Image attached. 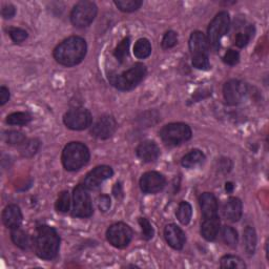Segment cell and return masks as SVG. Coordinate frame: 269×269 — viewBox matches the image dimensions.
<instances>
[{"instance_id":"24","label":"cell","mask_w":269,"mask_h":269,"mask_svg":"<svg viewBox=\"0 0 269 269\" xmlns=\"http://www.w3.org/2000/svg\"><path fill=\"white\" fill-rule=\"evenodd\" d=\"M243 242L244 248L247 252V255L251 256L255 254L256 247H257V233L254 227L247 226L243 233Z\"/></svg>"},{"instance_id":"10","label":"cell","mask_w":269,"mask_h":269,"mask_svg":"<svg viewBox=\"0 0 269 269\" xmlns=\"http://www.w3.org/2000/svg\"><path fill=\"white\" fill-rule=\"evenodd\" d=\"M63 122L73 130H82L88 128L92 123V115L86 109H72L63 117Z\"/></svg>"},{"instance_id":"40","label":"cell","mask_w":269,"mask_h":269,"mask_svg":"<svg viewBox=\"0 0 269 269\" xmlns=\"http://www.w3.org/2000/svg\"><path fill=\"white\" fill-rule=\"evenodd\" d=\"M223 61L228 65H235L240 61V54L234 49H228L223 57Z\"/></svg>"},{"instance_id":"7","label":"cell","mask_w":269,"mask_h":269,"mask_svg":"<svg viewBox=\"0 0 269 269\" xmlns=\"http://www.w3.org/2000/svg\"><path fill=\"white\" fill-rule=\"evenodd\" d=\"M97 12L98 8L93 2H80L71 13V21L76 28H87L94 21Z\"/></svg>"},{"instance_id":"1","label":"cell","mask_w":269,"mask_h":269,"mask_svg":"<svg viewBox=\"0 0 269 269\" xmlns=\"http://www.w3.org/2000/svg\"><path fill=\"white\" fill-rule=\"evenodd\" d=\"M88 45L86 40L78 36H72L63 40L54 49V58L64 66L79 64L87 55Z\"/></svg>"},{"instance_id":"29","label":"cell","mask_w":269,"mask_h":269,"mask_svg":"<svg viewBox=\"0 0 269 269\" xmlns=\"http://www.w3.org/2000/svg\"><path fill=\"white\" fill-rule=\"evenodd\" d=\"M222 240L230 247H235L238 244V232L230 226H224L221 230Z\"/></svg>"},{"instance_id":"15","label":"cell","mask_w":269,"mask_h":269,"mask_svg":"<svg viewBox=\"0 0 269 269\" xmlns=\"http://www.w3.org/2000/svg\"><path fill=\"white\" fill-rule=\"evenodd\" d=\"M164 237L166 242L174 249L180 250L183 248L185 242H186V237L183 230L177 226L176 224H168L164 228Z\"/></svg>"},{"instance_id":"6","label":"cell","mask_w":269,"mask_h":269,"mask_svg":"<svg viewBox=\"0 0 269 269\" xmlns=\"http://www.w3.org/2000/svg\"><path fill=\"white\" fill-rule=\"evenodd\" d=\"M192 128L187 124L170 123L161 129L160 137L168 145H179L189 141L192 138Z\"/></svg>"},{"instance_id":"31","label":"cell","mask_w":269,"mask_h":269,"mask_svg":"<svg viewBox=\"0 0 269 269\" xmlns=\"http://www.w3.org/2000/svg\"><path fill=\"white\" fill-rule=\"evenodd\" d=\"M40 147V142L36 139H32L29 141H25L21 144L20 147V153L23 157H32L35 155Z\"/></svg>"},{"instance_id":"44","label":"cell","mask_w":269,"mask_h":269,"mask_svg":"<svg viewBox=\"0 0 269 269\" xmlns=\"http://www.w3.org/2000/svg\"><path fill=\"white\" fill-rule=\"evenodd\" d=\"M113 193H114V195H115L116 198H119V197L122 195V186H121V184H120V183H117V184L115 185Z\"/></svg>"},{"instance_id":"27","label":"cell","mask_w":269,"mask_h":269,"mask_svg":"<svg viewBox=\"0 0 269 269\" xmlns=\"http://www.w3.org/2000/svg\"><path fill=\"white\" fill-rule=\"evenodd\" d=\"M32 121V116L29 113L17 112L8 116L7 123L10 125H26Z\"/></svg>"},{"instance_id":"17","label":"cell","mask_w":269,"mask_h":269,"mask_svg":"<svg viewBox=\"0 0 269 269\" xmlns=\"http://www.w3.org/2000/svg\"><path fill=\"white\" fill-rule=\"evenodd\" d=\"M242 211H243L242 202L239 198L235 197L229 198L225 202L222 208L224 218L231 222H238L242 217Z\"/></svg>"},{"instance_id":"45","label":"cell","mask_w":269,"mask_h":269,"mask_svg":"<svg viewBox=\"0 0 269 269\" xmlns=\"http://www.w3.org/2000/svg\"><path fill=\"white\" fill-rule=\"evenodd\" d=\"M232 190H233V185H232V183H231V182L226 183V191H227V193H231Z\"/></svg>"},{"instance_id":"42","label":"cell","mask_w":269,"mask_h":269,"mask_svg":"<svg viewBox=\"0 0 269 269\" xmlns=\"http://www.w3.org/2000/svg\"><path fill=\"white\" fill-rule=\"evenodd\" d=\"M2 14H3V17L5 19H11L12 17H14L16 14V9L12 5H6L3 8Z\"/></svg>"},{"instance_id":"12","label":"cell","mask_w":269,"mask_h":269,"mask_svg":"<svg viewBox=\"0 0 269 269\" xmlns=\"http://www.w3.org/2000/svg\"><path fill=\"white\" fill-rule=\"evenodd\" d=\"M113 174L114 172L111 166L107 165L97 166L87 175L86 179H84L83 185L86 186L87 190H91V191L97 190L105 180L110 179L113 176Z\"/></svg>"},{"instance_id":"28","label":"cell","mask_w":269,"mask_h":269,"mask_svg":"<svg viewBox=\"0 0 269 269\" xmlns=\"http://www.w3.org/2000/svg\"><path fill=\"white\" fill-rule=\"evenodd\" d=\"M220 266L222 268H232V269H244V268H246V265L242 261L241 258H239L237 256H231V255L224 256L220 261Z\"/></svg>"},{"instance_id":"9","label":"cell","mask_w":269,"mask_h":269,"mask_svg":"<svg viewBox=\"0 0 269 269\" xmlns=\"http://www.w3.org/2000/svg\"><path fill=\"white\" fill-rule=\"evenodd\" d=\"M107 241L117 248L126 247L132 239V230L125 223H116L106 231Z\"/></svg>"},{"instance_id":"18","label":"cell","mask_w":269,"mask_h":269,"mask_svg":"<svg viewBox=\"0 0 269 269\" xmlns=\"http://www.w3.org/2000/svg\"><path fill=\"white\" fill-rule=\"evenodd\" d=\"M136 154L144 162H154L160 156V148L153 141H144L138 145Z\"/></svg>"},{"instance_id":"33","label":"cell","mask_w":269,"mask_h":269,"mask_svg":"<svg viewBox=\"0 0 269 269\" xmlns=\"http://www.w3.org/2000/svg\"><path fill=\"white\" fill-rule=\"evenodd\" d=\"M252 36H254V28L250 25L245 32H240L235 35L234 43L238 47H244L247 45Z\"/></svg>"},{"instance_id":"4","label":"cell","mask_w":269,"mask_h":269,"mask_svg":"<svg viewBox=\"0 0 269 269\" xmlns=\"http://www.w3.org/2000/svg\"><path fill=\"white\" fill-rule=\"evenodd\" d=\"M90 160V150L81 142H71L62 151V164L66 171L76 172Z\"/></svg>"},{"instance_id":"11","label":"cell","mask_w":269,"mask_h":269,"mask_svg":"<svg viewBox=\"0 0 269 269\" xmlns=\"http://www.w3.org/2000/svg\"><path fill=\"white\" fill-rule=\"evenodd\" d=\"M247 93L246 84L240 80H229L223 87V96L226 102L230 105L241 103Z\"/></svg>"},{"instance_id":"13","label":"cell","mask_w":269,"mask_h":269,"mask_svg":"<svg viewBox=\"0 0 269 269\" xmlns=\"http://www.w3.org/2000/svg\"><path fill=\"white\" fill-rule=\"evenodd\" d=\"M117 128V122L112 116H102L93 124L91 132L98 139H109Z\"/></svg>"},{"instance_id":"23","label":"cell","mask_w":269,"mask_h":269,"mask_svg":"<svg viewBox=\"0 0 269 269\" xmlns=\"http://www.w3.org/2000/svg\"><path fill=\"white\" fill-rule=\"evenodd\" d=\"M204 160H205V155L202 153L201 150L193 149L190 151L189 154H186L182 158L181 163L184 167L194 168V167L203 163Z\"/></svg>"},{"instance_id":"37","label":"cell","mask_w":269,"mask_h":269,"mask_svg":"<svg viewBox=\"0 0 269 269\" xmlns=\"http://www.w3.org/2000/svg\"><path fill=\"white\" fill-rule=\"evenodd\" d=\"M193 65L198 70L207 71L210 67L208 55H198L193 56Z\"/></svg>"},{"instance_id":"32","label":"cell","mask_w":269,"mask_h":269,"mask_svg":"<svg viewBox=\"0 0 269 269\" xmlns=\"http://www.w3.org/2000/svg\"><path fill=\"white\" fill-rule=\"evenodd\" d=\"M141 0H118V2H115L116 7L119 9L122 12H133L140 9L142 6Z\"/></svg>"},{"instance_id":"43","label":"cell","mask_w":269,"mask_h":269,"mask_svg":"<svg viewBox=\"0 0 269 269\" xmlns=\"http://www.w3.org/2000/svg\"><path fill=\"white\" fill-rule=\"evenodd\" d=\"M10 99V91L6 87L0 88V104H6Z\"/></svg>"},{"instance_id":"35","label":"cell","mask_w":269,"mask_h":269,"mask_svg":"<svg viewBox=\"0 0 269 269\" xmlns=\"http://www.w3.org/2000/svg\"><path fill=\"white\" fill-rule=\"evenodd\" d=\"M71 206V198L69 192H62L56 202V209L60 212H67Z\"/></svg>"},{"instance_id":"2","label":"cell","mask_w":269,"mask_h":269,"mask_svg":"<svg viewBox=\"0 0 269 269\" xmlns=\"http://www.w3.org/2000/svg\"><path fill=\"white\" fill-rule=\"evenodd\" d=\"M60 238L57 231L50 226L40 225L37 227L34 238V247L36 255L44 260L54 259L59 251Z\"/></svg>"},{"instance_id":"34","label":"cell","mask_w":269,"mask_h":269,"mask_svg":"<svg viewBox=\"0 0 269 269\" xmlns=\"http://www.w3.org/2000/svg\"><path fill=\"white\" fill-rule=\"evenodd\" d=\"M4 138H5L7 143L12 144V145L22 144V143H24L26 141L24 134L22 132H20V131H17V130H11V131L5 132Z\"/></svg>"},{"instance_id":"20","label":"cell","mask_w":269,"mask_h":269,"mask_svg":"<svg viewBox=\"0 0 269 269\" xmlns=\"http://www.w3.org/2000/svg\"><path fill=\"white\" fill-rule=\"evenodd\" d=\"M3 222L9 228L20 226L22 222V213L17 205H9L3 212Z\"/></svg>"},{"instance_id":"22","label":"cell","mask_w":269,"mask_h":269,"mask_svg":"<svg viewBox=\"0 0 269 269\" xmlns=\"http://www.w3.org/2000/svg\"><path fill=\"white\" fill-rule=\"evenodd\" d=\"M11 238L13 243L21 249H28L32 245V240L30 238V235L19 226L12 228Z\"/></svg>"},{"instance_id":"3","label":"cell","mask_w":269,"mask_h":269,"mask_svg":"<svg viewBox=\"0 0 269 269\" xmlns=\"http://www.w3.org/2000/svg\"><path fill=\"white\" fill-rule=\"evenodd\" d=\"M147 74L146 66L143 63H136L128 71L121 74H112L109 80L112 86L120 91H130L136 88Z\"/></svg>"},{"instance_id":"36","label":"cell","mask_w":269,"mask_h":269,"mask_svg":"<svg viewBox=\"0 0 269 269\" xmlns=\"http://www.w3.org/2000/svg\"><path fill=\"white\" fill-rule=\"evenodd\" d=\"M178 43V35L177 33L174 31H168L165 33V35L162 39V47L164 49H168L174 47Z\"/></svg>"},{"instance_id":"41","label":"cell","mask_w":269,"mask_h":269,"mask_svg":"<svg viewBox=\"0 0 269 269\" xmlns=\"http://www.w3.org/2000/svg\"><path fill=\"white\" fill-rule=\"evenodd\" d=\"M98 206L101 211H107L111 208V199L106 195H101L98 198Z\"/></svg>"},{"instance_id":"16","label":"cell","mask_w":269,"mask_h":269,"mask_svg":"<svg viewBox=\"0 0 269 269\" xmlns=\"http://www.w3.org/2000/svg\"><path fill=\"white\" fill-rule=\"evenodd\" d=\"M190 49L193 56L208 55L209 43L207 37L200 31L194 32L190 38Z\"/></svg>"},{"instance_id":"25","label":"cell","mask_w":269,"mask_h":269,"mask_svg":"<svg viewBox=\"0 0 269 269\" xmlns=\"http://www.w3.org/2000/svg\"><path fill=\"white\" fill-rule=\"evenodd\" d=\"M177 218L178 220L183 224V225H187L191 220H192V216H193V208L192 205L189 203V202H181L179 204V207L177 209Z\"/></svg>"},{"instance_id":"39","label":"cell","mask_w":269,"mask_h":269,"mask_svg":"<svg viewBox=\"0 0 269 269\" xmlns=\"http://www.w3.org/2000/svg\"><path fill=\"white\" fill-rule=\"evenodd\" d=\"M139 224H140L141 229H142L143 238H144L145 240H150V239H153L154 234H155V231H154L153 226H151V224L149 223V221L147 220V219H145V218H140V219H139Z\"/></svg>"},{"instance_id":"5","label":"cell","mask_w":269,"mask_h":269,"mask_svg":"<svg viewBox=\"0 0 269 269\" xmlns=\"http://www.w3.org/2000/svg\"><path fill=\"white\" fill-rule=\"evenodd\" d=\"M230 24V17L229 14L225 11L220 12L216 15L212 21L210 22L207 29V40L209 46L213 49H218L220 47V42L222 37L225 35Z\"/></svg>"},{"instance_id":"21","label":"cell","mask_w":269,"mask_h":269,"mask_svg":"<svg viewBox=\"0 0 269 269\" xmlns=\"http://www.w3.org/2000/svg\"><path fill=\"white\" fill-rule=\"evenodd\" d=\"M220 231V219L219 217L204 219L201 225V233L207 241H213Z\"/></svg>"},{"instance_id":"26","label":"cell","mask_w":269,"mask_h":269,"mask_svg":"<svg viewBox=\"0 0 269 269\" xmlns=\"http://www.w3.org/2000/svg\"><path fill=\"white\" fill-rule=\"evenodd\" d=\"M151 53V44L148 39L141 38L133 46V54L139 59L147 58Z\"/></svg>"},{"instance_id":"38","label":"cell","mask_w":269,"mask_h":269,"mask_svg":"<svg viewBox=\"0 0 269 269\" xmlns=\"http://www.w3.org/2000/svg\"><path fill=\"white\" fill-rule=\"evenodd\" d=\"M9 35L15 43H20L28 38V32L19 28H11L9 30Z\"/></svg>"},{"instance_id":"19","label":"cell","mask_w":269,"mask_h":269,"mask_svg":"<svg viewBox=\"0 0 269 269\" xmlns=\"http://www.w3.org/2000/svg\"><path fill=\"white\" fill-rule=\"evenodd\" d=\"M199 203L204 219L213 218L218 216V201L214 195L210 193H204L200 196Z\"/></svg>"},{"instance_id":"14","label":"cell","mask_w":269,"mask_h":269,"mask_svg":"<svg viewBox=\"0 0 269 269\" xmlns=\"http://www.w3.org/2000/svg\"><path fill=\"white\" fill-rule=\"evenodd\" d=\"M165 178L157 172H147L140 179L141 191L145 194H156L165 186Z\"/></svg>"},{"instance_id":"8","label":"cell","mask_w":269,"mask_h":269,"mask_svg":"<svg viewBox=\"0 0 269 269\" xmlns=\"http://www.w3.org/2000/svg\"><path fill=\"white\" fill-rule=\"evenodd\" d=\"M73 214L78 218H89L93 214L92 199L84 185H78L73 192Z\"/></svg>"},{"instance_id":"30","label":"cell","mask_w":269,"mask_h":269,"mask_svg":"<svg viewBox=\"0 0 269 269\" xmlns=\"http://www.w3.org/2000/svg\"><path fill=\"white\" fill-rule=\"evenodd\" d=\"M129 44H130L129 38H124L119 44L117 45V47L114 50V56H115V58L118 61H119L120 63H122L126 59V57L128 55Z\"/></svg>"}]
</instances>
